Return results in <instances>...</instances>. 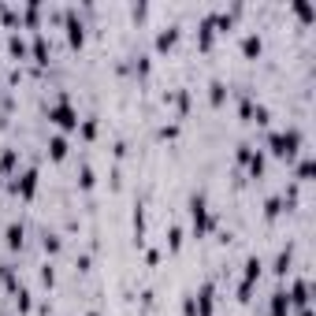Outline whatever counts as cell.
Returning <instances> with one entry per match:
<instances>
[{"mask_svg":"<svg viewBox=\"0 0 316 316\" xmlns=\"http://www.w3.org/2000/svg\"><path fill=\"white\" fill-rule=\"evenodd\" d=\"M298 130H286V134H272V153L275 157H294L298 153Z\"/></svg>","mask_w":316,"mask_h":316,"instance_id":"obj_1","label":"cell"},{"mask_svg":"<svg viewBox=\"0 0 316 316\" xmlns=\"http://www.w3.org/2000/svg\"><path fill=\"white\" fill-rule=\"evenodd\" d=\"M8 246H11V250H15V246H23V227H19V223L8 227Z\"/></svg>","mask_w":316,"mask_h":316,"instance_id":"obj_6","label":"cell"},{"mask_svg":"<svg viewBox=\"0 0 316 316\" xmlns=\"http://www.w3.org/2000/svg\"><path fill=\"white\" fill-rule=\"evenodd\" d=\"M246 52H250V56H253V52H260V37H246Z\"/></svg>","mask_w":316,"mask_h":316,"instance_id":"obj_8","label":"cell"},{"mask_svg":"<svg viewBox=\"0 0 316 316\" xmlns=\"http://www.w3.org/2000/svg\"><path fill=\"white\" fill-rule=\"evenodd\" d=\"M190 212H193V227H197V231H205V227H208V208H205V201L193 197V201H190Z\"/></svg>","mask_w":316,"mask_h":316,"instance_id":"obj_3","label":"cell"},{"mask_svg":"<svg viewBox=\"0 0 316 316\" xmlns=\"http://www.w3.org/2000/svg\"><path fill=\"white\" fill-rule=\"evenodd\" d=\"M157 45H160V49H167V45H175V30H164V33H160V37H157Z\"/></svg>","mask_w":316,"mask_h":316,"instance_id":"obj_7","label":"cell"},{"mask_svg":"<svg viewBox=\"0 0 316 316\" xmlns=\"http://www.w3.org/2000/svg\"><path fill=\"white\" fill-rule=\"evenodd\" d=\"M33 183H37V175L26 171V175H23V183H19V193H23V197H30V193H33Z\"/></svg>","mask_w":316,"mask_h":316,"instance_id":"obj_5","label":"cell"},{"mask_svg":"<svg viewBox=\"0 0 316 316\" xmlns=\"http://www.w3.org/2000/svg\"><path fill=\"white\" fill-rule=\"evenodd\" d=\"M49 153H52V160H63V157H67V142H63V138H52V142H49Z\"/></svg>","mask_w":316,"mask_h":316,"instance_id":"obj_4","label":"cell"},{"mask_svg":"<svg viewBox=\"0 0 316 316\" xmlns=\"http://www.w3.org/2000/svg\"><path fill=\"white\" fill-rule=\"evenodd\" d=\"M49 119H56L60 126H78V112L71 108V104H67V100H60L56 108L49 112Z\"/></svg>","mask_w":316,"mask_h":316,"instance_id":"obj_2","label":"cell"}]
</instances>
